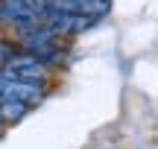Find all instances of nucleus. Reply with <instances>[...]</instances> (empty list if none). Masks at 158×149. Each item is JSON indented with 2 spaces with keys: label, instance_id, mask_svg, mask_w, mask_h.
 I'll return each mask as SVG.
<instances>
[{
  "label": "nucleus",
  "instance_id": "obj_3",
  "mask_svg": "<svg viewBox=\"0 0 158 149\" xmlns=\"http://www.w3.org/2000/svg\"><path fill=\"white\" fill-rule=\"evenodd\" d=\"M47 29L53 35H79L85 29H91L97 23V18H85V15H73V12H59V9H50L44 18H41Z\"/></svg>",
  "mask_w": 158,
  "mask_h": 149
},
{
  "label": "nucleus",
  "instance_id": "obj_6",
  "mask_svg": "<svg viewBox=\"0 0 158 149\" xmlns=\"http://www.w3.org/2000/svg\"><path fill=\"white\" fill-rule=\"evenodd\" d=\"M3 129H6V126H3V123H0V135H3Z\"/></svg>",
  "mask_w": 158,
  "mask_h": 149
},
{
  "label": "nucleus",
  "instance_id": "obj_2",
  "mask_svg": "<svg viewBox=\"0 0 158 149\" xmlns=\"http://www.w3.org/2000/svg\"><path fill=\"white\" fill-rule=\"evenodd\" d=\"M41 99H44V88L21 82V79H15V76L0 70V103H21V105H29L32 108Z\"/></svg>",
  "mask_w": 158,
  "mask_h": 149
},
{
  "label": "nucleus",
  "instance_id": "obj_4",
  "mask_svg": "<svg viewBox=\"0 0 158 149\" xmlns=\"http://www.w3.org/2000/svg\"><path fill=\"white\" fill-rule=\"evenodd\" d=\"M0 23L15 26V29H23V26L38 23V18H35L29 9H23V6L12 3V0H0Z\"/></svg>",
  "mask_w": 158,
  "mask_h": 149
},
{
  "label": "nucleus",
  "instance_id": "obj_5",
  "mask_svg": "<svg viewBox=\"0 0 158 149\" xmlns=\"http://www.w3.org/2000/svg\"><path fill=\"white\" fill-rule=\"evenodd\" d=\"M29 114V105H21V103H0V123L3 126H15L18 120Z\"/></svg>",
  "mask_w": 158,
  "mask_h": 149
},
{
  "label": "nucleus",
  "instance_id": "obj_1",
  "mask_svg": "<svg viewBox=\"0 0 158 149\" xmlns=\"http://www.w3.org/2000/svg\"><path fill=\"white\" fill-rule=\"evenodd\" d=\"M0 70H3V73H9V76H15V79H21V82L38 85V88H44V82L50 79V67H47L41 58L29 56V53H23V50L18 53L15 58H9Z\"/></svg>",
  "mask_w": 158,
  "mask_h": 149
}]
</instances>
